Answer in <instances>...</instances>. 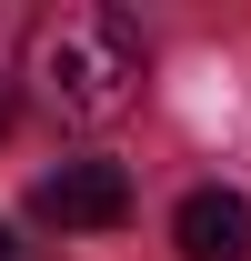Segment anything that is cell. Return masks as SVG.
Segmentation results:
<instances>
[{
    "instance_id": "cell-5",
    "label": "cell",
    "mask_w": 251,
    "mask_h": 261,
    "mask_svg": "<svg viewBox=\"0 0 251 261\" xmlns=\"http://www.w3.org/2000/svg\"><path fill=\"white\" fill-rule=\"evenodd\" d=\"M0 121H10V91H0Z\"/></svg>"
},
{
    "instance_id": "cell-3",
    "label": "cell",
    "mask_w": 251,
    "mask_h": 261,
    "mask_svg": "<svg viewBox=\"0 0 251 261\" xmlns=\"http://www.w3.org/2000/svg\"><path fill=\"white\" fill-rule=\"evenodd\" d=\"M171 241H181V261H251V201L241 191H191L171 211Z\"/></svg>"
},
{
    "instance_id": "cell-4",
    "label": "cell",
    "mask_w": 251,
    "mask_h": 261,
    "mask_svg": "<svg viewBox=\"0 0 251 261\" xmlns=\"http://www.w3.org/2000/svg\"><path fill=\"white\" fill-rule=\"evenodd\" d=\"M0 261H20V241H10V231H0Z\"/></svg>"
},
{
    "instance_id": "cell-1",
    "label": "cell",
    "mask_w": 251,
    "mask_h": 261,
    "mask_svg": "<svg viewBox=\"0 0 251 261\" xmlns=\"http://www.w3.org/2000/svg\"><path fill=\"white\" fill-rule=\"evenodd\" d=\"M31 81H40V100L61 121H111L141 91V31L121 10H61L31 40Z\"/></svg>"
},
{
    "instance_id": "cell-2",
    "label": "cell",
    "mask_w": 251,
    "mask_h": 261,
    "mask_svg": "<svg viewBox=\"0 0 251 261\" xmlns=\"http://www.w3.org/2000/svg\"><path fill=\"white\" fill-rule=\"evenodd\" d=\"M31 211H40L51 231H121V221H131V171H121V161H61V171L31 191Z\"/></svg>"
}]
</instances>
